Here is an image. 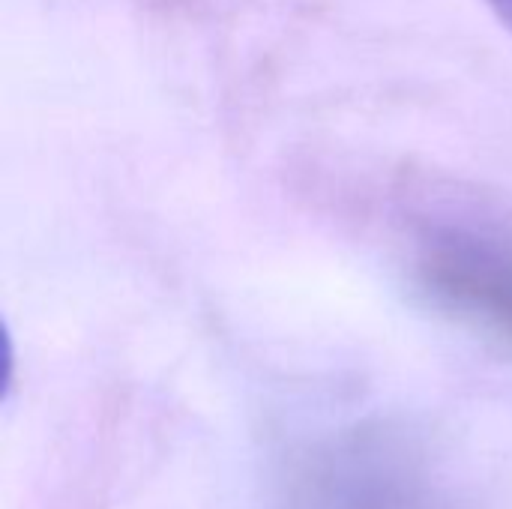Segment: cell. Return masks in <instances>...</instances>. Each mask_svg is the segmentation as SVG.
<instances>
[{
  "instance_id": "cell-1",
  "label": "cell",
  "mask_w": 512,
  "mask_h": 509,
  "mask_svg": "<svg viewBox=\"0 0 512 509\" xmlns=\"http://www.w3.org/2000/svg\"><path fill=\"white\" fill-rule=\"evenodd\" d=\"M417 279L444 309L512 342V225L456 213L417 240Z\"/></svg>"
},
{
  "instance_id": "cell-2",
  "label": "cell",
  "mask_w": 512,
  "mask_h": 509,
  "mask_svg": "<svg viewBox=\"0 0 512 509\" xmlns=\"http://www.w3.org/2000/svg\"><path fill=\"white\" fill-rule=\"evenodd\" d=\"M489 6L498 12V18L512 30V0H489Z\"/></svg>"
}]
</instances>
